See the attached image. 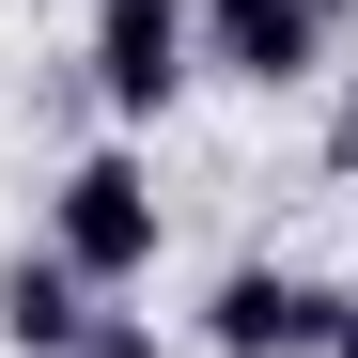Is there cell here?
<instances>
[{
  "instance_id": "7a4b0ae2",
  "label": "cell",
  "mask_w": 358,
  "mask_h": 358,
  "mask_svg": "<svg viewBox=\"0 0 358 358\" xmlns=\"http://www.w3.org/2000/svg\"><path fill=\"white\" fill-rule=\"evenodd\" d=\"M78 78L109 125H171L203 78V0H94L78 16Z\"/></svg>"
},
{
  "instance_id": "5b68a950",
  "label": "cell",
  "mask_w": 358,
  "mask_h": 358,
  "mask_svg": "<svg viewBox=\"0 0 358 358\" xmlns=\"http://www.w3.org/2000/svg\"><path fill=\"white\" fill-rule=\"evenodd\" d=\"M94 312H109V296H94L63 250H47V234L0 265V358H78V343H94Z\"/></svg>"
},
{
  "instance_id": "277c9868",
  "label": "cell",
  "mask_w": 358,
  "mask_h": 358,
  "mask_svg": "<svg viewBox=\"0 0 358 358\" xmlns=\"http://www.w3.org/2000/svg\"><path fill=\"white\" fill-rule=\"evenodd\" d=\"M327 327H343V280L280 265V250L203 280V358H327Z\"/></svg>"
},
{
  "instance_id": "6da1fadb",
  "label": "cell",
  "mask_w": 358,
  "mask_h": 358,
  "mask_svg": "<svg viewBox=\"0 0 358 358\" xmlns=\"http://www.w3.org/2000/svg\"><path fill=\"white\" fill-rule=\"evenodd\" d=\"M31 234H47V250H63L94 296H141V280L171 265V187H156V156H141V141H94V156L47 171Z\"/></svg>"
},
{
  "instance_id": "8992f818",
  "label": "cell",
  "mask_w": 358,
  "mask_h": 358,
  "mask_svg": "<svg viewBox=\"0 0 358 358\" xmlns=\"http://www.w3.org/2000/svg\"><path fill=\"white\" fill-rule=\"evenodd\" d=\"M78 358H171V327H156V312H125V296H109V312H94V343H78Z\"/></svg>"
},
{
  "instance_id": "ba28073f",
  "label": "cell",
  "mask_w": 358,
  "mask_h": 358,
  "mask_svg": "<svg viewBox=\"0 0 358 358\" xmlns=\"http://www.w3.org/2000/svg\"><path fill=\"white\" fill-rule=\"evenodd\" d=\"M327 358H358V280H343V327H327Z\"/></svg>"
},
{
  "instance_id": "3957f363",
  "label": "cell",
  "mask_w": 358,
  "mask_h": 358,
  "mask_svg": "<svg viewBox=\"0 0 358 358\" xmlns=\"http://www.w3.org/2000/svg\"><path fill=\"white\" fill-rule=\"evenodd\" d=\"M343 31H358V0H203V78L312 94V78H343Z\"/></svg>"
},
{
  "instance_id": "52a82bcc",
  "label": "cell",
  "mask_w": 358,
  "mask_h": 358,
  "mask_svg": "<svg viewBox=\"0 0 358 358\" xmlns=\"http://www.w3.org/2000/svg\"><path fill=\"white\" fill-rule=\"evenodd\" d=\"M327 171H343V187H358V63L327 78Z\"/></svg>"
}]
</instances>
